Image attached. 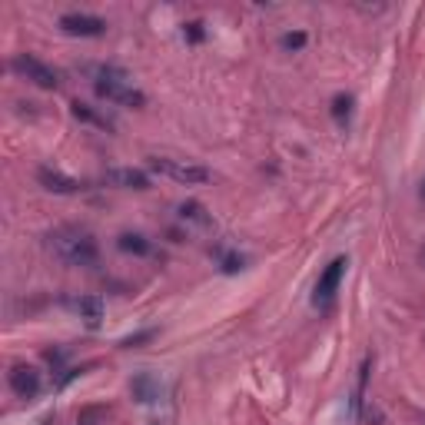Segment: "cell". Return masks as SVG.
<instances>
[{"label": "cell", "instance_id": "1", "mask_svg": "<svg viewBox=\"0 0 425 425\" xmlns=\"http://www.w3.org/2000/svg\"><path fill=\"white\" fill-rule=\"evenodd\" d=\"M47 250H50L63 266H76V269L97 266V259H100L97 236H93L90 229H83V226H57L50 236H47Z\"/></svg>", "mask_w": 425, "mask_h": 425}, {"label": "cell", "instance_id": "2", "mask_svg": "<svg viewBox=\"0 0 425 425\" xmlns=\"http://www.w3.org/2000/svg\"><path fill=\"white\" fill-rule=\"evenodd\" d=\"M83 74L93 80V90L103 100L120 103V107H137V110L147 107V93L133 87V76L126 70H120V67H113V63H87Z\"/></svg>", "mask_w": 425, "mask_h": 425}, {"label": "cell", "instance_id": "3", "mask_svg": "<svg viewBox=\"0 0 425 425\" xmlns=\"http://www.w3.org/2000/svg\"><path fill=\"white\" fill-rule=\"evenodd\" d=\"M150 170H156V173H163V176H170V180L183 183V187H203V183H210V176H212L206 166L183 163V160H166V156H153Z\"/></svg>", "mask_w": 425, "mask_h": 425}, {"label": "cell", "instance_id": "4", "mask_svg": "<svg viewBox=\"0 0 425 425\" xmlns=\"http://www.w3.org/2000/svg\"><path fill=\"white\" fill-rule=\"evenodd\" d=\"M11 67H13V74H20L24 80H30V83H37L40 90H57L60 87V74L53 70L50 63L37 60L34 53H17V57L11 60Z\"/></svg>", "mask_w": 425, "mask_h": 425}, {"label": "cell", "instance_id": "5", "mask_svg": "<svg viewBox=\"0 0 425 425\" xmlns=\"http://www.w3.org/2000/svg\"><path fill=\"white\" fill-rule=\"evenodd\" d=\"M7 386H11V392L17 396V399H37L40 396V372L34 369V365H13L11 372H7Z\"/></svg>", "mask_w": 425, "mask_h": 425}, {"label": "cell", "instance_id": "6", "mask_svg": "<svg viewBox=\"0 0 425 425\" xmlns=\"http://www.w3.org/2000/svg\"><path fill=\"white\" fill-rule=\"evenodd\" d=\"M60 30L70 34V37H100L103 30H107V20L93 17V13H63Z\"/></svg>", "mask_w": 425, "mask_h": 425}, {"label": "cell", "instance_id": "7", "mask_svg": "<svg viewBox=\"0 0 425 425\" xmlns=\"http://www.w3.org/2000/svg\"><path fill=\"white\" fill-rule=\"evenodd\" d=\"M346 266H349L346 256H336V259L323 269L319 283H316V306H325V302L339 292V283H342V276H346Z\"/></svg>", "mask_w": 425, "mask_h": 425}, {"label": "cell", "instance_id": "8", "mask_svg": "<svg viewBox=\"0 0 425 425\" xmlns=\"http://www.w3.org/2000/svg\"><path fill=\"white\" fill-rule=\"evenodd\" d=\"M37 183L47 189V193H57V196H70V193L80 189V183H76L74 176L60 173V170H53V166H40V170H37Z\"/></svg>", "mask_w": 425, "mask_h": 425}, {"label": "cell", "instance_id": "9", "mask_svg": "<svg viewBox=\"0 0 425 425\" xmlns=\"http://www.w3.org/2000/svg\"><path fill=\"white\" fill-rule=\"evenodd\" d=\"M130 396L137 402H160V396H163V382L156 379L153 372H140V375H133L130 379Z\"/></svg>", "mask_w": 425, "mask_h": 425}, {"label": "cell", "instance_id": "10", "mask_svg": "<svg viewBox=\"0 0 425 425\" xmlns=\"http://www.w3.org/2000/svg\"><path fill=\"white\" fill-rule=\"evenodd\" d=\"M110 187H120V189H150V176L143 170H133V166H123V170H107L103 176Z\"/></svg>", "mask_w": 425, "mask_h": 425}, {"label": "cell", "instance_id": "11", "mask_svg": "<svg viewBox=\"0 0 425 425\" xmlns=\"http://www.w3.org/2000/svg\"><path fill=\"white\" fill-rule=\"evenodd\" d=\"M70 113H74L80 123H90V126H97V130H107V133H113V120L107 116V113L97 110V107H90V103L74 100V103H70Z\"/></svg>", "mask_w": 425, "mask_h": 425}, {"label": "cell", "instance_id": "12", "mask_svg": "<svg viewBox=\"0 0 425 425\" xmlns=\"http://www.w3.org/2000/svg\"><path fill=\"white\" fill-rule=\"evenodd\" d=\"M76 313H80V319H83L87 329H100V323H103V299H100V296H80V299H76Z\"/></svg>", "mask_w": 425, "mask_h": 425}, {"label": "cell", "instance_id": "13", "mask_svg": "<svg viewBox=\"0 0 425 425\" xmlns=\"http://www.w3.org/2000/svg\"><path fill=\"white\" fill-rule=\"evenodd\" d=\"M180 220H183V223L200 226V229H210L212 226V216L206 212V206H203V203H193V200L180 206Z\"/></svg>", "mask_w": 425, "mask_h": 425}, {"label": "cell", "instance_id": "14", "mask_svg": "<svg viewBox=\"0 0 425 425\" xmlns=\"http://www.w3.org/2000/svg\"><path fill=\"white\" fill-rule=\"evenodd\" d=\"M116 246L123 252H130V256H150L153 252V243L143 233H123V236L116 239Z\"/></svg>", "mask_w": 425, "mask_h": 425}, {"label": "cell", "instance_id": "15", "mask_svg": "<svg viewBox=\"0 0 425 425\" xmlns=\"http://www.w3.org/2000/svg\"><path fill=\"white\" fill-rule=\"evenodd\" d=\"M76 425H107V405H87V409H80Z\"/></svg>", "mask_w": 425, "mask_h": 425}, {"label": "cell", "instance_id": "16", "mask_svg": "<svg viewBox=\"0 0 425 425\" xmlns=\"http://www.w3.org/2000/svg\"><path fill=\"white\" fill-rule=\"evenodd\" d=\"M349 113H352V97H349V93H339L336 100H332V116H336L339 123H346V120H349Z\"/></svg>", "mask_w": 425, "mask_h": 425}, {"label": "cell", "instance_id": "17", "mask_svg": "<svg viewBox=\"0 0 425 425\" xmlns=\"http://www.w3.org/2000/svg\"><path fill=\"white\" fill-rule=\"evenodd\" d=\"M306 34H302V30H289V34H283V40H279V43H283V47H286V50H302V47H306Z\"/></svg>", "mask_w": 425, "mask_h": 425}, {"label": "cell", "instance_id": "18", "mask_svg": "<svg viewBox=\"0 0 425 425\" xmlns=\"http://www.w3.org/2000/svg\"><path fill=\"white\" fill-rule=\"evenodd\" d=\"M183 37H187L189 43H203V40H206V30H203L200 20H189V24H183Z\"/></svg>", "mask_w": 425, "mask_h": 425}, {"label": "cell", "instance_id": "19", "mask_svg": "<svg viewBox=\"0 0 425 425\" xmlns=\"http://www.w3.org/2000/svg\"><path fill=\"white\" fill-rule=\"evenodd\" d=\"M150 339H156V329H143V332H137V336H126L120 346H123V349H137V346L150 342Z\"/></svg>", "mask_w": 425, "mask_h": 425}, {"label": "cell", "instance_id": "20", "mask_svg": "<svg viewBox=\"0 0 425 425\" xmlns=\"http://www.w3.org/2000/svg\"><path fill=\"white\" fill-rule=\"evenodd\" d=\"M236 269H243V256H223V273H236Z\"/></svg>", "mask_w": 425, "mask_h": 425}, {"label": "cell", "instance_id": "21", "mask_svg": "<svg viewBox=\"0 0 425 425\" xmlns=\"http://www.w3.org/2000/svg\"><path fill=\"white\" fill-rule=\"evenodd\" d=\"M422 263H425V246H422Z\"/></svg>", "mask_w": 425, "mask_h": 425}, {"label": "cell", "instance_id": "22", "mask_svg": "<svg viewBox=\"0 0 425 425\" xmlns=\"http://www.w3.org/2000/svg\"><path fill=\"white\" fill-rule=\"evenodd\" d=\"M153 425H160V422H153Z\"/></svg>", "mask_w": 425, "mask_h": 425}]
</instances>
